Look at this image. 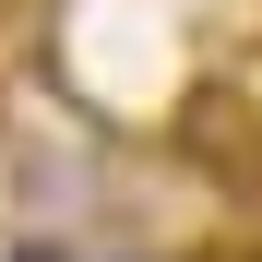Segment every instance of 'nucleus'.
<instances>
[{
	"label": "nucleus",
	"instance_id": "2",
	"mask_svg": "<svg viewBox=\"0 0 262 262\" xmlns=\"http://www.w3.org/2000/svg\"><path fill=\"white\" fill-rule=\"evenodd\" d=\"M227 262H262V238H250V250H227Z\"/></svg>",
	"mask_w": 262,
	"mask_h": 262
},
{
	"label": "nucleus",
	"instance_id": "1",
	"mask_svg": "<svg viewBox=\"0 0 262 262\" xmlns=\"http://www.w3.org/2000/svg\"><path fill=\"white\" fill-rule=\"evenodd\" d=\"M72 262H167V250H143V238H72Z\"/></svg>",
	"mask_w": 262,
	"mask_h": 262
}]
</instances>
